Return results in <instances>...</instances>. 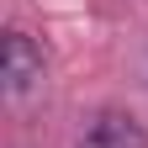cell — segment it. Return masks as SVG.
I'll use <instances>...</instances> for the list:
<instances>
[{
    "instance_id": "1",
    "label": "cell",
    "mask_w": 148,
    "mask_h": 148,
    "mask_svg": "<svg viewBox=\"0 0 148 148\" xmlns=\"http://www.w3.org/2000/svg\"><path fill=\"white\" fill-rule=\"evenodd\" d=\"M0 79H5V95H27V90L42 79V53L27 32L5 37V58H0Z\"/></svg>"
},
{
    "instance_id": "2",
    "label": "cell",
    "mask_w": 148,
    "mask_h": 148,
    "mask_svg": "<svg viewBox=\"0 0 148 148\" xmlns=\"http://www.w3.org/2000/svg\"><path fill=\"white\" fill-rule=\"evenodd\" d=\"M79 148H148V138L127 111H95L85 138H79Z\"/></svg>"
}]
</instances>
